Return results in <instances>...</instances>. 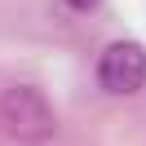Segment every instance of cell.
Instances as JSON below:
<instances>
[{
    "instance_id": "obj_1",
    "label": "cell",
    "mask_w": 146,
    "mask_h": 146,
    "mask_svg": "<svg viewBox=\"0 0 146 146\" xmlns=\"http://www.w3.org/2000/svg\"><path fill=\"white\" fill-rule=\"evenodd\" d=\"M0 133L22 146H44L58 137V115L36 84H9L0 93Z\"/></svg>"
},
{
    "instance_id": "obj_2",
    "label": "cell",
    "mask_w": 146,
    "mask_h": 146,
    "mask_svg": "<svg viewBox=\"0 0 146 146\" xmlns=\"http://www.w3.org/2000/svg\"><path fill=\"white\" fill-rule=\"evenodd\" d=\"M93 80L106 98H133L146 89V44L133 36L102 44L98 62H93Z\"/></svg>"
},
{
    "instance_id": "obj_3",
    "label": "cell",
    "mask_w": 146,
    "mask_h": 146,
    "mask_svg": "<svg viewBox=\"0 0 146 146\" xmlns=\"http://www.w3.org/2000/svg\"><path fill=\"white\" fill-rule=\"evenodd\" d=\"M58 5H62L66 13H75V18H89V13H98L102 5H106V0H58Z\"/></svg>"
}]
</instances>
